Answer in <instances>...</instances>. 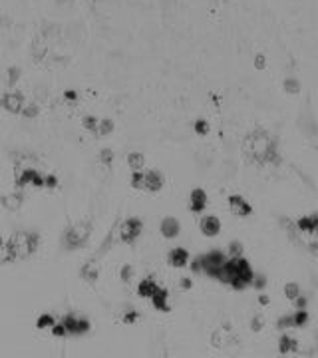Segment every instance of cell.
Wrapping results in <instances>:
<instances>
[{
  "label": "cell",
  "mask_w": 318,
  "mask_h": 358,
  "mask_svg": "<svg viewBox=\"0 0 318 358\" xmlns=\"http://www.w3.org/2000/svg\"><path fill=\"white\" fill-rule=\"evenodd\" d=\"M285 294H286V298L294 300V298L300 294V289H298V285H296V283H286V285H285Z\"/></svg>",
  "instance_id": "29"
},
{
  "label": "cell",
  "mask_w": 318,
  "mask_h": 358,
  "mask_svg": "<svg viewBox=\"0 0 318 358\" xmlns=\"http://www.w3.org/2000/svg\"><path fill=\"white\" fill-rule=\"evenodd\" d=\"M52 334H54V336H64V334H68V332H66V326L60 323V325H54V326H52Z\"/></svg>",
  "instance_id": "38"
},
{
  "label": "cell",
  "mask_w": 318,
  "mask_h": 358,
  "mask_svg": "<svg viewBox=\"0 0 318 358\" xmlns=\"http://www.w3.org/2000/svg\"><path fill=\"white\" fill-rule=\"evenodd\" d=\"M294 304H296V306H298V309H304V306H306V298H304V296H300V294H298V296H296V298H294Z\"/></svg>",
  "instance_id": "44"
},
{
  "label": "cell",
  "mask_w": 318,
  "mask_h": 358,
  "mask_svg": "<svg viewBox=\"0 0 318 358\" xmlns=\"http://www.w3.org/2000/svg\"><path fill=\"white\" fill-rule=\"evenodd\" d=\"M254 64H256L258 70H264V66H267V58H264L262 54H256L254 56Z\"/></svg>",
  "instance_id": "39"
},
{
  "label": "cell",
  "mask_w": 318,
  "mask_h": 358,
  "mask_svg": "<svg viewBox=\"0 0 318 358\" xmlns=\"http://www.w3.org/2000/svg\"><path fill=\"white\" fill-rule=\"evenodd\" d=\"M38 249V235L30 233V231H16L4 245L6 251V261H20L30 257L32 253H36Z\"/></svg>",
  "instance_id": "3"
},
{
  "label": "cell",
  "mask_w": 318,
  "mask_h": 358,
  "mask_svg": "<svg viewBox=\"0 0 318 358\" xmlns=\"http://www.w3.org/2000/svg\"><path fill=\"white\" fill-rule=\"evenodd\" d=\"M143 163H145L143 153H139V151H131L129 156H127V165H129L133 171H139V169L143 167Z\"/></svg>",
  "instance_id": "21"
},
{
  "label": "cell",
  "mask_w": 318,
  "mask_h": 358,
  "mask_svg": "<svg viewBox=\"0 0 318 358\" xmlns=\"http://www.w3.org/2000/svg\"><path fill=\"white\" fill-rule=\"evenodd\" d=\"M64 98H66L68 101H76V99H78V94H76L74 90H68V92H64Z\"/></svg>",
  "instance_id": "43"
},
{
  "label": "cell",
  "mask_w": 318,
  "mask_h": 358,
  "mask_svg": "<svg viewBox=\"0 0 318 358\" xmlns=\"http://www.w3.org/2000/svg\"><path fill=\"white\" fill-rule=\"evenodd\" d=\"M0 104H2V108L10 114H20L22 108H24V96L20 92H8L2 96V99H0Z\"/></svg>",
  "instance_id": "8"
},
{
  "label": "cell",
  "mask_w": 318,
  "mask_h": 358,
  "mask_svg": "<svg viewBox=\"0 0 318 358\" xmlns=\"http://www.w3.org/2000/svg\"><path fill=\"white\" fill-rule=\"evenodd\" d=\"M277 326H279L281 330L290 328V326H292V317H281V319H279V323H277Z\"/></svg>",
  "instance_id": "37"
},
{
  "label": "cell",
  "mask_w": 318,
  "mask_h": 358,
  "mask_svg": "<svg viewBox=\"0 0 318 358\" xmlns=\"http://www.w3.org/2000/svg\"><path fill=\"white\" fill-rule=\"evenodd\" d=\"M131 277H133V269H131L129 265H124V267H122V281H124V283H129Z\"/></svg>",
  "instance_id": "35"
},
{
  "label": "cell",
  "mask_w": 318,
  "mask_h": 358,
  "mask_svg": "<svg viewBox=\"0 0 318 358\" xmlns=\"http://www.w3.org/2000/svg\"><path fill=\"white\" fill-rule=\"evenodd\" d=\"M285 92H286V94H292V96H296V94L300 92V84H298V80H294V78H288V80H285Z\"/></svg>",
  "instance_id": "27"
},
{
  "label": "cell",
  "mask_w": 318,
  "mask_h": 358,
  "mask_svg": "<svg viewBox=\"0 0 318 358\" xmlns=\"http://www.w3.org/2000/svg\"><path fill=\"white\" fill-rule=\"evenodd\" d=\"M92 235V221L90 219H84V221H78V223H72L64 237H62V243H64V249L68 251H76V249H82L88 239Z\"/></svg>",
  "instance_id": "4"
},
{
  "label": "cell",
  "mask_w": 318,
  "mask_h": 358,
  "mask_svg": "<svg viewBox=\"0 0 318 358\" xmlns=\"http://www.w3.org/2000/svg\"><path fill=\"white\" fill-rule=\"evenodd\" d=\"M99 162H101L103 165H108V167H110V165L114 163V151H112V149H108V147L101 149V151H99Z\"/></svg>",
  "instance_id": "28"
},
{
  "label": "cell",
  "mask_w": 318,
  "mask_h": 358,
  "mask_svg": "<svg viewBox=\"0 0 318 358\" xmlns=\"http://www.w3.org/2000/svg\"><path fill=\"white\" fill-rule=\"evenodd\" d=\"M131 187H133V189L143 191V189H145V173H141V171H133V173H131Z\"/></svg>",
  "instance_id": "25"
},
{
  "label": "cell",
  "mask_w": 318,
  "mask_h": 358,
  "mask_svg": "<svg viewBox=\"0 0 318 358\" xmlns=\"http://www.w3.org/2000/svg\"><path fill=\"white\" fill-rule=\"evenodd\" d=\"M151 302H153V306H155L157 311L167 313V311H169V304H167V302H169V293H167L165 289L159 287V289L151 294Z\"/></svg>",
  "instance_id": "15"
},
{
  "label": "cell",
  "mask_w": 318,
  "mask_h": 358,
  "mask_svg": "<svg viewBox=\"0 0 318 358\" xmlns=\"http://www.w3.org/2000/svg\"><path fill=\"white\" fill-rule=\"evenodd\" d=\"M207 193L203 189H193L191 191V197H189V207L193 213H201L205 207H207Z\"/></svg>",
  "instance_id": "12"
},
{
  "label": "cell",
  "mask_w": 318,
  "mask_h": 358,
  "mask_svg": "<svg viewBox=\"0 0 318 358\" xmlns=\"http://www.w3.org/2000/svg\"><path fill=\"white\" fill-rule=\"evenodd\" d=\"M229 207H231L233 215H237V217H249L253 213V207L247 203V199L241 197V195H231L229 197Z\"/></svg>",
  "instance_id": "11"
},
{
  "label": "cell",
  "mask_w": 318,
  "mask_h": 358,
  "mask_svg": "<svg viewBox=\"0 0 318 358\" xmlns=\"http://www.w3.org/2000/svg\"><path fill=\"white\" fill-rule=\"evenodd\" d=\"M211 344H213L215 348H225V346H231V344H239V340L233 336L231 325L225 323L223 328H219V330H215L213 334H211Z\"/></svg>",
  "instance_id": "7"
},
{
  "label": "cell",
  "mask_w": 318,
  "mask_h": 358,
  "mask_svg": "<svg viewBox=\"0 0 318 358\" xmlns=\"http://www.w3.org/2000/svg\"><path fill=\"white\" fill-rule=\"evenodd\" d=\"M137 319H139V313H137V311H133V309L126 311V313H124V317H122V321H124L126 325H131V323H135Z\"/></svg>",
  "instance_id": "31"
},
{
  "label": "cell",
  "mask_w": 318,
  "mask_h": 358,
  "mask_svg": "<svg viewBox=\"0 0 318 358\" xmlns=\"http://www.w3.org/2000/svg\"><path fill=\"white\" fill-rule=\"evenodd\" d=\"M56 325V321H54V317L52 315H42L40 319H38V323H36V326L42 330V328H52Z\"/></svg>",
  "instance_id": "26"
},
{
  "label": "cell",
  "mask_w": 318,
  "mask_h": 358,
  "mask_svg": "<svg viewBox=\"0 0 318 358\" xmlns=\"http://www.w3.org/2000/svg\"><path fill=\"white\" fill-rule=\"evenodd\" d=\"M0 203H2V207L8 209V211H18L22 207V195L20 193L2 195V197H0Z\"/></svg>",
  "instance_id": "18"
},
{
  "label": "cell",
  "mask_w": 318,
  "mask_h": 358,
  "mask_svg": "<svg viewBox=\"0 0 318 358\" xmlns=\"http://www.w3.org/2000/svg\"><path fill=\"white\" fill-rule=\"evenodd\" d=\"M163 187V175L159 171H147L145 173V189L151 191V193H157L161 191Z\"/></svg>",
  "instance_id": "16"
},
{
  "label": "cell",
  "mask_w": 318,
  "mask_h": 358,
  "mask_svg": "<svg viewBox=\"0 0 318 358\" xmlns=\"http://www.w3.org/2000/svg\"><path fill=\"white\" fill-rule=\"evenodd\" d=\"M199 229L205 237H217L221 233V221L215 215H207L199 221Z\"/></svg>",
  "instance_id": "10"
},
{
  "label": "cell",
  "mask_w": 318,
  "mask_h": 358,
  "mask_svg": "<svg viewBox=\"0 0 318 358\" xmlns=\"http://www.w3.org/2000/svg\"><path fill=\"white\" fill-rule=\"evenodd\" d=\"M18 76H20V72H18L16 68H10V72H8V84H10V86L16 84V82H18Z\"/></svg>",
  "instance_id": "40"
},
{
  "label": "cell",
  "mask_w": 318,
  "mask_h": 358,
  "mask_svg": "<svg viewBox=\"0 0 318 358\" xmlns=\"http://www.w3.org/2000/svg\"><path fill=\"white\" fill-rule=\"evenodd\" d=\"M253 283H254V287H256V289H264V283H267V279H264V277H256V275H254V277H253Z\"/></svg>",
  "instance_id": "42"
},
{
  "label": "cell",
  "mask_w": 318,
  "mask_h": 358,
  "mask_svg": "<svg viewBox=\"0 0 318 358\" xmlns=\"http://www.w3.org/2000/svg\"><path fill=\"white\" fill-rule=\"evenodd\" d=\"M306 325H308V313H306L304 309H298L296 315H292V326L302 328V326H306Z\"/></svg>",
  "instance_id": "24"
},
{
  "label": "cell",
  "mask_w": 318,
  "mask_h": 358,
  "mask_svg": "<svg viewBox=\"0 0 318 358\" xmlns=\"http://www.w3.org/2000/svg\"><path fill=\"white\" fill-rule=\"evenodd\" d=\"M258 302H260V304H269V296H267V294H260Z\"/></svg>",
  "instance_id": "46"
},
{
  "label": "cell",
  "mask_w": 318,
  "mask_h": 358,
  "mask_svg": "<svg viewBox=\"0 0 318 358\" xmlns=\"http://www.w3.org/2000/svg\"><path fill=\"white\" fill-rule=\"evenodd\" d=\"M20 114H24L26 118H34V116L38 114V106H34V104H30V106H24Z\"/></svg>",
  "instance_id": "36"
},
{
  "label": "cell",
  "mask_w": 318,
  "mask_h": 358,
  "mask_svg": "<svg viewBox=\"0 0 318 358\" xmlns=\"http://www.w3.org/2000/svg\"><path fill=\"white\" fill-rule=\"evenodd\" d=\"M253 277H254V271L251 269V265L243 257H231V259H227L225 265H223V269L217 275V279L221 283H227V285H231L237 291H243L245 287H249L253 283Z\"/></svg>",
  "instance_id": "2"
},
{
  "label": "cell",
  "mask_w": 318,
  "mask_h": 358,
  "mask_svg": "<svg viewBox=\"0 0 318 358\" xmlns=\"http://www.w3.org/2000/svg\"><path fill=\"white\" fill-rule=\"evenodd\" d=\"M112 131H114V122L112 120H99L94 133L99 135V137H103V135H110Z\"/></svg>",
  "instance_id": "23"
},
{
  "label": "cell",
  "mask_w": 318,
  "mask_h": 358,
  "mask_svg": "<svg viewBox=\"0 0 318 358\" xmlns=\"http://www.w3.org/2000/svg\"><path fill=\"white\" fill-rule=\"evenodd\" d=\"M159 231H161V235L165 239H175L179 235V231H181V225H179V221L175 217H165L161 221V227H159Z\"/></svg>",
  "instance_id": "13"
},
{
  "label": "cell",
  "mask_w": 318,
  "mask_h": 358,
  "mask_svg": "<svg viewBox=\"0 0 318 358\" xmlns=\"http://www.w3.org/2000/svg\"><path fill=\"white\" fill-rule=\"evenodd\" d=\"M143 231V223L141 219L137 217H131V219H126L122 225H120V239L124 243H133Z\"/></svg>",
  "instance_id": "6"
},
{
  "label": "cell",
  "mask_w": 318,
  "mask_h": 358,
  "mask_svg": "<svg viewBox=\"0 0 318 358\" xmlns=\"http://www.w3.org/2000/svg\"><path fill=\"white\" fill-rule=\"evenodd\" d=\"M262 326H264V319H262L260 315L253 317V321H251V330H254V332H260V330H262Z\"/></svg>",
  "instance_id": "33"
},
{
  "label": "cell",
  "mask_w": 318,
  "mask_h": 358,
  "mask_svg": "<svg viewBox=\"0 0 318 358\" xmlns=\"http://www.w3.org/2000/svg\"><path fill=\"white\" fill-rule=\"evenodd\" d=\"M229 255H231V257H241V255H243V245L239 241H233L229 245Z\"/></svg>",
  "instance_id": "32"
},
{
  "label": "cell",
  "mask_w": 318,
  "mask_h": 358,
  "mask_svg": "<svg viewBox=\"0 0 318 358\" xmlns=\"http://www.w3.org/2000/svg\"><path fill=\"white\" fill-rule=\"evenodd\" d=\"M157 289H159V285H157L153 279H143V281L139 283V287H137V294L143 296V298H151V294H153Z\"/></svg>",
  "instance_id": "20"
},
{
  "label": "cell",
  "mask_w": 318,
  "mask_h": 358,
  "mask_svg": "<svg viewBox=\"0 0 318 358\" xmlns=\"http://www.w3.org/2000/svg\"><path fill=\"white\" fill-rule=\"evenodd\" d=\"M195 131H197L199 135H207V133H209V124H207L205 120H197V122H195Z\"/></svg>",
  "instance_id": "34"
},
{
  "label": "cell",
  "mask_w": 318,
  "mask_h": 358,
  "mask_svg": "<svg viewBox=\"0 0 318 358\" xmlns=\"http://www.w3.org/2000/svg\"><path fill=\"white\" fill-rule=\"evenodd\" d=\"M169 263H171L173 267H177V269H183V267L189 263V253H187V249H183V247L173 249V251L169 253Z\"/></svg>",
  "instance_id": "17"
},
{
  "label": "cell",
  "mask_w": 318,
  "mask_h": 358,
  "mask_svg": "<svg viewBox=\"0 0 318 358\" xmlns=\"http://www.w3.org/2000/svg\"><path fill=\"white\" fill-rule=\"evenodd\" d=\"M80 277H82L86 283L95 285V281H97V277H99V267H97V263H95L94 259L88 261V263H84L82 269H80Z\"/></svg>",
  "instance_id": "14"
},
{
  "label": "cell",
  "mask_w": 318,
  "mask_h": 358,
  "mask_svg": "<svg viewBox=\"0 0 318 358\" xmlns=\"http://www.w3.org/2000/svg\"><path fill=\"white\" fill-rule=\"evenodd\" d=\"M97 122H99V120H95L94 116H86V118L82 120L84 128H86L88 131H95V128H97Z\"/></svg>",
  "instance_id": "30"
},
{
  "label": "cell",
  "mask_w": 318,
  "mask_h": 358,
  "mask_svg": "<svg viewBox=\"0 0 318 358\" xmlns=\"http://www.w3.org/2000/svg\"><path fill=\"white\" fill-rule=\"evenodd\" d=\"M62 325L66 326L68 334H86L90 330V321L88 319H78L74 315H66Z\"/></svg>",
  "instance_id": "9"
},
{
  "label": "cell",
  "mask_w": 318,
  "mask_h": 358,
  "mask_svg": "<svg viewBox=\"0 0 318 358\" xmlns=\"http://www.w3.org/2000/svg\"><path fill=\"white\" fill-rule=\"evenodd\" d=\"M46 52H48V44L44 42V38H36L34 44H32V56L36 60H42Z\"/></svg>",
  "instance_id": "22"
},
{
  "label": "cell",
  "mask_w": 318,
  "mask_h": 358,
  "mask_svg": "<svg viewBox=\"0 0 318 358\" xmlns=\"http://www.w3.org/2000/svg\"><path fill=\"white\" fill-rule=\"evenodd\" d=\"M294 350H298L296 338H292L290 334H283L281 340H279V352H281V354H290V352H294Z\"/></svg>",
  "instance_id": "19"
},
{
  "label": "cell",
  "mask_w": 318,
  "mask_h": 358,
  "mask_svg": "<svg viewBox=\"0 0 318 358\" xmlns=\"http://www.w3.org/2000/svg\"><path fill=\"white\" fill-rule=\"evenodd\" d=\"M191 285H193L191 279H183V281H181V287H183V289H191Z\"/></svg>",
  "instance_id": "45"
},
{
  "label": "cell",
  "mask_w": 318,
  "mask_h": 358,
  "mask_svg": "<svg viewBox=\"0 0 318 358\" xmlns=\"http://www.w3.org/2000/svg\"><path fill=\"white\" fill-rule=\"evenodd\" d=\"M2 245H4V243H2V237H0V247H2Z\"/></svg>",
  "instance_id": "47"
},
{
  "label": "cell",
  "mask_w": 318,
  "mask_h": 358,
  "mask_svg": "<svg viewBox=\"0 0 318 358\" xmlns=\"http://www.w3.org/2000/svg\"><path fill=\"white\" fill-rule=\"evenodd\" d=\"M243 156L254 165H277L281 163L279 141L264 128H254L243 139Z\"/></svg>",
  "instance_id": "1"
},
{
  "label": "cell",
  "mask_w": 318,
  "mask_h": 358,
  "mask_svg": "<svg viewBox=\"0 0 318 358\" xmlns=\"http://www.w3.org/2000/svg\"><path fill=\"white\" fill-rule=\"evenodd\" d=\"M225 261H227V257H225L221 251H211L207 255H201L199 259H195L191 263V269L195 273H207L209 277H215L217 279V275L223 269Z\"/></svg>",
  "instance_id": "5"
},
{
  "label": "cell",
  "mask_w": 318,
  "mask_h": 358,
  "mask_svg": "<svg viewBox=\"0 0 318 358\" xmlns=\"http://www.w3.org/2000/svg\"><path fill=\"white\" fill-rule=\"evenodd\" d=\"M56 183H58V181H56V177H54V175L44 177V185H46V187H50V189H54V187H56Z\"/></svg>",
  "instance_id": "41"
}]
</instances>
